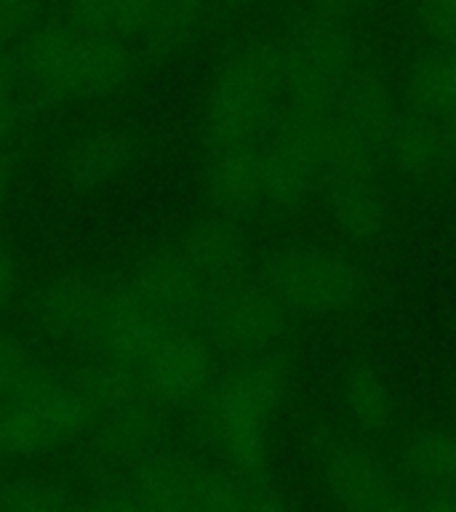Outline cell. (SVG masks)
<instances>
[{
  "instance_id": "5bb4252c",
  "label": "cell",
  "mask_w": 456,
  "mask_h": 512,
  "mask_svg": "<svg viewBox=\"0 0 456 512\" xmlns=\"http://www.w3.org/2000/svg\"><path fill=\"white\" fill-rule=\"evenodd\" d=\"M22 22L24 19L0 11V62L22 54Z\"/></svg>"
},
{
  "instance_id": "9a60e30c",
  "label": "cell",
  "mask_w": 456,
  "mask_h": 512,
  "mask_svg": "<svg viewBox=\"0 0 456 512\" xmlns=\"http://www.w3.org/2000/svg\"><path fill=\"white\" fill-rule=\"evenodd\" d=\"M11 168H14V160H11V142H0V214L6 208L8 192H11Z\"/></svg>"
},
{
  "instance_id": "8fae6325",
  "label": "cell",
  "mask_w": 456,
  "mask_h": 512,
  "mask_svg": "<svg viewBox=\"0 0 456 512\" xmlns=\"http://www.w3.org/2000/svg\"><path fill=\"white\" fill-rule=\"evenodd\" d=\"M43 376L40 355L27 339L0 334V403L14 398Z\"/></svg>"
},
{
  "instance_id": "7a4b0ae2",
  "label": "cell",
  "mask_w": 456,
  "mask_h": 512,
  "mask_svg": "<svg viewBox=\"0 0 456 512\" xmlns=\"http://www.w3.org/2000/svg\"><path fill=\"white\" fill-rule=\"evenodd\" d=\"M91 427V403L80 382L46 374L0 403V454L35 456Z\"/></svg>"
},
{
  "instance_id": "4fadbf2b",
  "label": "cell",
  "mask_w": 456,
  "mask_h": 512,
  "mask_svg": "<svg viewBox=\"0 0 456 512\" xmlns=\"http://www.w3.org/2000/svg\"><path fill=\"white\" fill-rule=\"evenodd\" d=\"M19 288H22V267L16 262V256L0 243V307L14 302Z\"/></svg>"
},
{
  "instance_id": "52a82bcc",
  "label": "cell",
  "mask_w": 456,
  "mask_h": 512,
  "mask_svg": "<svg viewBox=\"0 0 456 512\" xmlns=\"http://www.w3.org/2000/svg\"><path fill=\"white\" fill-rule=\"evenodd\" d=\"M134 160V144L118 128H91L75 136L62 155L64 179L78 190H99L123 176Z\"/></svg>"
},
{
  "instance_id": "30bf717a",
  "label": "cell",
  "mask_w": 456,
  "mask_h": 512,
  "mask_svg": "<svg viewBox=\"0 0 456 512\" xmlns=\"http://www.w3.org/2000/svg\"><path fill=\"white\" fill-rule=\"evenodd\" d=\"M152 0H70V19L107 38L142 35Z\"/></svg>"
},
{
  "instance_id": "5b68a950",
  "label": "cell",
  "mask_w": 456,
  "mask_h": 512,
  "mask_svg": "<svg viewBox=\"0 0 456 512\" xmlns=\"http://www.w3.org/2000/svg\"><path fill=\"white\" fill-rule=\"evenodd\" d=\"M107 299L110 288L102 283L86 275H62L40 288L32 302V318L54 339H91Z\"/></svg>"
},
{
  "instance_id": "3957f363",
  "label": "cell",
  "mask_w": 456,
  "mask_h": 512,
  "mask_svg": "<svg viewBox=\"0 0 456 512\" xmlns=\"http://www.w3.org/2000/svg\"><path fill=\"white\" fill-rule=\"evenodd\" d=\"M136 376L155 403H182L206 387V344L200 336L171 323L136 366Z\"/></svg>"
},
{
  "instance_id": "8992f818",
  "label": "cell",
  "mask_w": 456,
  "mask_h": 512,
  "mask_svg": "<svg viewBox=\"0 0 456 512\" xmlns=\"http://www.w3.org/2000/svg\"><path fill=\"white\" fill-rule=\"evenodd\" d=\"M267 382L259 374H246L222 387L214 406V424L224 451L235 462H251L259 451V416H262Z\"/></svg>"
},
{
  "instance_id": "9c48e42d",
  "label": "cell",
  "mask_w": 456,
  "mask_h": 512,
  "mask_svg": "<svg viewBox=\"0 0 456 512\" xmlns=\"http://www.w3.org/2000/svg\"><path fill=\"white\" fill-rule=\"evenodd\" d=\"M192 270L206 280V286L222 280L238 262V246L219 222H198L174 243Z\"/></svg>"
},
{
  "instance_id": "7c38bea8",
  "label": "cell",
  "mask_w": 456,
  "mask_h": 512,
  "mask_svg": "<svg viewBox=\"0 0 456 512\" xmlns=\"http://www.w3.org/2000/svg\"><path fill=\"white\" fill-rule=\"evenodd\" d=\"M67 507L64 488L51 480L11 478L0 483V510L11 512H51Z\"/></svg>"
},
{
  "instance_id": "2e32d148",
  "label": "cell",
  "mask_w": 456,
  "mask_h": 512,
  "mask_svg": "<svg viewBox=\"0 0 456 512\" xmlns=\"http://www.w3.org/2000/svg\"><path fill=\"white\" fill-rule=\"evenodd\" d=\"M38 6L40 0H0V11H6L16 19H27Z\"/></svg>"
},
{
  "instance_id": "6da1fadb",
  "label": "cell",
  "mask_w": 456,
  "mask_h": 512,
  "mask_svg": "<svg viewBox=\"0 0 456 512\" xmlns=\"http://www.w3.org/2000/svg\"><path fill=\"white\" fill-rule=\"evenodd\" d=\"M22 64L32 80L59 99H102L131 83L136 62L120 38L78 22H48L22 38Z\"/></svg>"
},
{
  "instance_id": "ba28073f",
  "label": "cell",
  "mask_w": 456,
  "mask_h": 512,
  "mask_svg": "<svg viewBox=\"0 0 456 512\" xmlns=\"http://www.w3.org/2000/svg\"><path fill=\"white\" fill-rule=\"evenodd\" d=\"M222 0H152L144 38L163 51H176L198 38Z\"/></svg>"
},
{
  "instance_id": "277c9868",
  "label": "cell",
  "mask_w": 456,
  "mask_h": 512,
  "mask_svg": "<svg viewBox=\"0 0 456 512\" xmlns=\"http://www.w3.org/2000/svg\"><path fill=\"white\" fill-rule=\"evenodd\" d=\"M126 288L150 310L166 320H176L187 312L200 310V304L206 302L208 286L179 248L166 246L136 264Z\"/></svg>"
}]
</instances>
